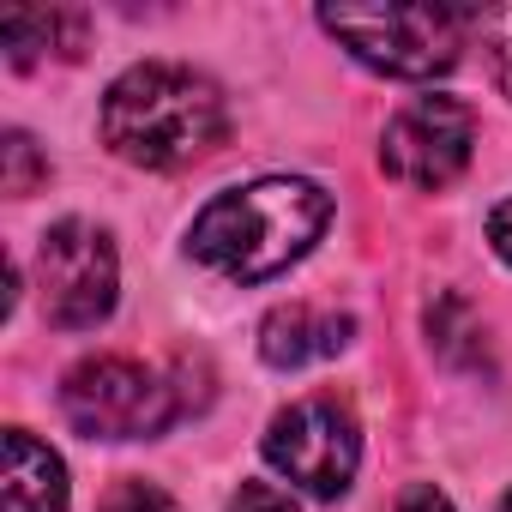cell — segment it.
Segmentation results:
<instances>
[{
    "mask_svg": "<svg viewBox=\"0 0 512 512\" xmlns=\"http://www.w3.org/2000/svg\"><path fill=\"white\" fill-rule=\"evenodd\" d=\"M476 31H482V49H488V67H494L500 91L512 97V7L476 13Z\"/></svg>",
    "mask_w": 512,
    "mask_h": 512,
    "instance_id": "obj_13",
    "label": "cell"
},
{
    "mask_svg": "<svg viewBox=\"0 0 512 512\" xmlns=\"http://www.w3.org/2000/svg\"><path fill=\"white\" fill-rule=\"evenodd\" d=\"M494 512H512V494H506V500H500V506H494Z\"/></svg>",
    "mask_w": 512,
    "mask_h": 512,
    "instance_id": "obj_17",
    "label": "cell"
},
{
    "mask_svg": "<svg viewBox=\"0 0 512 512\" xmlns=\"http://www.w3.org/2000/svg\"><path fill=\"white\" fill-rule=\"evenodd\" d=\"M326 223H332V193L320 181L272 175V181L217 193L193 217L187 253L229 284H266V278L290 272L296 260H308Z\"/></svg>",
    "mask_w": 512,
    "mask_h": 512,
    "instance_id": "obj_1",
    "label": "cell"
},
{
    "mask_svg": "<svg viewBox=\"0 0 512 512\" xmlns=\"http://www.w3.org/2000/svg\"><path fill=\"white\" fill-rule=\"evenodd\" d=\"M0 512H67V464L25 428L0 434Z\"/></svg>",
    "mask_w": 512,
    "mask_h": 512,
    "instance_id": "obj_8",
    "label": "cell"
},
{
    "mask_svg": "<svg viewBox=\"0 0 512 512\" xmlns=\"http://www.w3.org/2000/svg\"><path fill=\"white\" fill-rule=\"evenodd\" d=\"M0 157H7V193L13 199H25V193H37L43 181H49V157L37 151V139L31 133H7V145H0Z\"/></svg>",
    "mask_w": 512,
    "mask_h": 512,
    "instance_id": "obj_11",
    "label": "cell"
},
{
    "mask_svg": "<svg viewBox=\"0 0 512 512\" xmlns=\"http://www.w3.org/2000/svg\"><path fill=\"white\" fill-rule=\"evenodd\" d=\"M320 25L386 79H440L464 55L476 13L458 7H320Z\"/></svg>",
    "mask_w": 512,
    "mask_h": 512,
    "instance_id": "obj_3",
    "label": "cell"
},
{
    "mask_svg": "<svg viewBox=\"0 0 512 512\" xmlns=\"http://www.w3.org/2000/svg\"><path fill=\"white\" fill-rule=\"evenodd\" d=\"M350 338H356V320H350V314L290 302V308H272V314H266V326H260V356H266L272 368H308V362L338 356Z\"/></svg>",
    "mask_w": 512,
    "mask_h": 512,
    "instance_id": "obj_9",
    "label": "cell"
},
{
    "mask_svg": "<svg viewBox=\"0 0 512 512\" xmlns=\"http://www.w3.org/2000/svg\"><path fill=\"white\" fill-rule=\"evenodd\" d=\"M229 512H302V506L284 488H272V482H241L229 494Z\"/></svg>",
    "mask_w": 512,
    "mask_h": 512,
    "instance_id": "obj_14",
    "label": "cell"
},
{
    "mask_svg": "<svg viewBox=\"0 0 512 512\" xmlns=\"http://www.w3.org/2000/svg\"><path fill=\"white\" fill-rule=\"evenodd\" d=\"M266 464L278 476H290L296 488L320 494V500L350 494L356 464H362L356 410L338 404V398H302V404L278 410L272 428H266Z\"/></svg>",
    "mask_w": 512,
    "mask_h": 512,
    "instance_id": "obj_6",
    "label": "cell"
},
{
    "mask_svg": "<svg viewBox=\"0 0 512 512\" xmlns=\"http://www.w3.org/2000/svg\"><path fill=\"white\" fill-rule=\"evenodd\" d=\"M97 512H181V506H175L169 488H157V482H145V476H121V482L103 494Z\"/></svg>",
    "mask_w": 512,
    "mask_h": 512,
    "instance_id": "obj_12",
    "label": "cell"
},
{
    "mask_svg": "<svg viewBox=\"0 0 512 512\" xmlns=\"http://www.w3.org/2000/svg\"><path fill=\"white\" fill-rule=\"evenodd\" d=\"M398 512H452V500H446L434 482H410V488L398 494Z\"/></svg>",
    "mask_w": 512,
    "mask_h": 512,
    "instance_id": "obj_15",
    "label": "cell"
},
{
    "mask_svg": "<svg viewBox=\"0 0 512 512\" xmlns=\"http://www.w3.org/2000/svg\"><path fill=\"white\" fill-rule=\"evenodd\" d=\"M0 43H7L13 67H37L49 55L73 61L85 49V13H73V7H13L0 19Z\"/></svg>",
    "mask_w": 512,
    "mask_h": 512,
    "instance_id": "obj_10",
    "label": "cell"
},
{
    "mask_svg": "<svg viewBox=\"0 0 512 512\" xmlns=\"http://www.w3.org/2000/svg\"><path fill=\"white\" fill-rule=\"evenodd\" d=\"M97 127L103 145L133 169H187L223 145L229 109L205 73L175 61H145L109 85Z\"/></svg>",
    "mask_w": 512,
    "mask_h": 512,
    "instance_id": "obj_2",
    "label": "cell"
},
{
    "mask_svg": "<svg viewBox=\"0 0 512 512\" xmlns=\"http://www.w3.org/2000/svg\"><path fill=\"white\" fill-rule=\"evenodd\" d=\"M181 410L175 386L133 356H91L61 380V416L85 440H157Z\"/></svg>",
    "mask_w": 512,
    "mask_h": 512,
    "instance_id": "obj_4",
    "label": "cell"
},
{
    "mask_svg": "<svg viewBox=\"0 0 512 512\" xmlns=\"http://www.w3.org/2000/svg\"><path fill=\"white\" fill-rule=\"evenodd\" d=\"M476 151V109L458 97H416L386 121L380 169L410 193H440L470 169Z\"/></svg>",
    "mask_w": 512,
    "mask_h": 512,
    "instance_id": "obj_7",
    "label": "cell"
},
{
    "mask_svg": "<svg viewBox=\"0 0 512 512\" xmlns=\"http://www.w3.org/2000/svg\"><path fill=\"white\" fill-rule=\"evenodd\" d=\"M488 247L512 266V199H500V205L488 211Z\"/></svg>",
    "mask_w": 512,
    "mask_h": 512,
    "instance_id": "obj_16",
    "label": "cell"
},
{
    "mask_svg": "<svg viewBox=\"0 0 512 512\" xmlns=\"http://www.w3.org/2000/svg\"><path fill=\"white\" fill-rule=\"evenodd\" d=\"M115 290H121V260L109 229L67 217L37 241V296L49 326L61 332H91L115 314Z\"/></svg>",
    "mask_w": 512,
    "mask_h": 512,
    "instance_id": "obj_5",
    "label": "cell"
}]
</instances>
